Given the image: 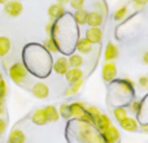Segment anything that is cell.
<instances>
[{"mask_svg": "<svg viewBox=\"0 0 148 143\" xmlns=\"http://www.w3.org/2000/svg\"><path fill=\"white\" fill-rule=\"evenodd\" d=\"M26 76H27V69L22 63H14L9 68V77L14 83H22L25 81Z\"/></svg>", "mask_w": 148, "mask_h": 143, "instance_id": "obj_1", "label": "cell"}, {"mask_svg": "<svg viewBox=\"0 0 148 143\" xmlns=\"http://www.w3.org/2000/svg\"><path fill=\"white\" fill-rule=\"evenodd\" d=\"M4 10L10 17H18L23 10V5L18 0H9L4 4Z\"/></svg>", "mask_w": 148, "mask_h": 143, "instance_id": "obj_2", "label": "cell"}, {"mask_svg": "<svg viewBox=\"0 0 148 143\" xmlns=\"http://www.w3.org/2000/svg\"><path fill=\"white\" fill-rule=\"evenodd\" d=\"M100 133H101V137L105 141V143H117L120 141V133L113 125L108 126L107 129H104Z\"/></svg>", "mask_w": 148, "mask_h": 143, "instance_id": "obj_3", "label": "cell"}, {"mask_svg": "<svg viewBox=\"0 0 148 143\" xmlns=\"http://www.w3.org/2000/svg\"><path fill=\"white\" fill-rule=\"evenodd\" d=\"M116 74H117V69H116V65L113 64L112 61H107L104 65H103L101 76H103V79H104V81H107V82L113 81Z\"/></svg>", "mask_w": 148, "mask_h": 143, "instance_id": "obj_4", "label": "cell"}, {"mask_svg": "<svg viewBox=\"0 0 148 143\" xmlns=\"http://www.w3.org/2000/svg\"><path fill=\"white\" fill-rule=\"evenodd\" d=\"M31 92H33V95L35 98H38V99H46L49 94V89L43 82H36L33 86V89H31Z\"/></svg>", "mask_w": 148, "mask_h": 143, "instance_id": "obj_5", "label": "cell"}, {"mask_svg": "<svg viewBox=\"0 0 148 143\" xmlns=\"http://www.w3.org/2000/svg\"><path fill=\"white\" fill-rule=\"evenodd\" d=\"M84 38L90 42L91 44L99 43L103 38V31L100 28H88L86 30V36Z\"/></svg>", "mask_w": 148, "mask_h": 143, "instance_id": "obj_6", "label": "cell"}, {"mask_svg": "<svg viewBox=\"0 0 148 143\" xmlns=\"http://www.w3.org/2000/svg\"><path fill=\"white\" fill-rule=\"evenodd\" d=\"M92 120H94V125H96L100 131H103L104 129H107L108 126L112 125V121L109 120V117H108L107 115H104V113H101V112H100L97 116H94Z\"/></svg>", "mask_w": 148, "mask_h": 143, "instance_id": "obj_7", "label": "cell"}, {"mask_svg": "<svg viewBox=\"0 0 148 143\" xmlns=\"http://www.w3.org/2000/svg\"><path fill=\"white\" fill-rule=\"evenodd\" d=\"M90 28H100L103 23V14L99 12H90L87 13V22Z\"/></svg>", "mask_w": 148, "mask_h": 143, "instance_id": "obj_8", "label": "cell"}, {"mask_svg": "<svg viewBox=\"0 0 148 143\" xmlns=\"http://www.w3.org/2000/svg\"><path fill=\"white\" fill-rule=\"evenodd\" d=\"M70 105V113H72V117H75V118H79L86 113V105H84L83 102H74L73 104H69Z\"/></svg>", "mask_w": 148, "mask_h": 143, "instance_id": "obj_9", "label": "cell"}, {"mask_svg": "<svg viewBox=\"0 0 148 143\" xmlns=\"http://www.w3.org/2000/svg\"><path fill=\"white\" fill-rule=\"evenodd\" d=\"M69 69V63H68V59L65 57H59V59L55 61L53 64V70L55 73L60 74V76H64L65 73Z\"/></svg>", "mask_w": 148, "mask_h": 143, "instance_id": "obj_10", "label": "cell"}, {"mask_svg": "<svg viewBox=\"0 0 148 143\" xmlns=\"http://www.w3.org/2000/svg\"><path fill=\"white\" fill-rule=\"evenodd\" d=\"M65 13V8L62 4H59V3H56V4H52L51 7H49L48 9V16L51 20H59L60 17H61L62 14Z\"/></svg>", "mask_w": 148, "mask_h": 143, "instance_id": "obj_11", "label": "cell"}, {"mask_svg": "<svg viewBox=\"0 0 148 143\" xmlns=\"http://www.w3.org/2000/svg\"><path fill=\"white\" fill-rule=\"evenodd\" d=\"M118 48L114 43H108L107 47H105V52H104V59L105 61H112V60H116L118 57Z\"/></svg>", "mask_w": 148, "mask_h": 143, "instance_id": "obj_12", "label": "cell"}, {"mask_svg": "<svg viewBox=\"0 0 148 143\" xmlns=\"http://www.w3.org/2000/svg\"><path fill=\"white\" fill-rule=\"evenodd\" d=\"M31 120L35 125H46L48 121H47V116H46V111L44 108H38L35 112L31 116Z\"/></svg>", "mask_w": 148, "mask_h": 143, "instance_id": "obj_13", "label": "cell"}, {"mask_svg": "<svg viewBox=\"0 0 148 143\" xmlns=\"http://www.w3.org/2000/svg\"><path fill=\"white\" fill-rule=\"evenodd\" d=\"M64 76L69 83H73V82H77V81H79V79H82L83 72L79 69V68H72V69H68V72Z\"/></svg>", "mask_w": 148, "mask_h": 143, "instance_id": "obj_14", "label": "cell"}, {"mask_svg": "<svg viewBox=\"0 0 148 143\" xmlns=\"http://www.w3.org/2000/svg\"><path fill=\"white\" fill-rule=\"evenodd\" d=\"M26 135L20 129H13L8 137V143H25Z\"/></svg>", "mask_w": 148, "mask_h": 143, "instance_id": "obj_15", "label": "cell"}, {"mask_svg": "<svg viewBox=\"0 0 148 143\" xmlns=\"http://www.w3.org/2000/svg\"><path fill=\"white\" fill-rule=\"evenodd\" d=\"M120 126L126 131H136L138 130V124L134 118L131 117H126L122 121H120Z\"/></svg>", "mask_w": 148, "mask_h": 143, "instance_id": "obj_16", "label": "cell"}, {"mask_svg": "<svg viewBox=\"0 0 148 143\" xmlns=\"http://www.w3.org/2000/svg\"><path fill=\"white\" fill-rule=\"evenodd\" d=\"M92 50V44L86 38H81L77 42V51L81 54H90Z\"/></svg>", "mask_w": 148, "mask_h": 143, "instance_id": "obj_17", "label": "cell"}, {"mask_svg": "<svg viewBox=\"0 0 148 143\" xmlns=\"http://www.w3.org/2000/svg\"><path fill=\"white\" fill-rule=\"evenodd\" d=\"M44 111H46L47 121H49V122H55V121H57L60 118L59 111H57L53 105H47V107H44Z\"/></svg>", "mask_w": 148, "mask_h": 143, "instance_id": "obj_18", "label": "cell"}, {"mask_svg": "<svg viewBox=\"0 0 148 143\" xmlns=\"http://www.w3.org/2000/svg\"><path fill=\"white\" fill-rule=\"evenodd\" d=\"M10 51V41L8 36H0V56H5Z\"/></svg>", "mask_w": 148, "mask_h": 143, "instance_id": "obj_19", "label": "cell"}, {"mask_svg": "<svg viewBox=\"0 0 148 143\" xmlns=\"http://www.w3.org/2000/svg\"><path fill=\"white\" fill-rule=\"evenodd\" d=\"M83 86V81L82 79H79V81L77 82H73V83H70V87H68L66 90H65V96H72V95H74L75 92L79 91V89Z\"/></svg>", "mask_w": 148, "mask_h": 143, "instance_id": "obj_20", "label": "cell"}, {"mask_svg": "<svg viewBox=\"0 0 148 143\" xmlns=\"http://www.w3.org/2000/svg\"><path fill=\"white\" fill-rule=\"evenodd\" d=\"M87 10L84 9H78L75 10V13H74V20H75V22L78 23V25H86L87 22Z\"/></svg>", "mask_w": 148, "mask_h": 143, "instance_id": "obj_21", "label": "cell"}, {"mask_svg": "<svg viewBox=\"0 0 148 143\" xmlns=\"http://www.w3.org/2000/svg\"><path fill=\"white\" fill-rule=\"evenodd\" d=\"M68 63H69L70 68H81L82 64H83V59H82L81 55L74 54L68 59Z\"/></svg>", "mask_w": 148, "mask_h": 143, "instance_id": "obj_22", "label": "cell"}, {"mask_svg": "<svg viewBox=\"0 0 148 143\" xmlns=\"http://www.w3.org/2000/svg\"><path fill=\"white\" fill-rule=\"evenodd\" d=\"M59 115H60V117L66 118V120L72 117V113H70V105L68 104V103H64V104L60 105V108H59Z\"/></svg>", "mask_w": 148, "mask_h": 143, "instance_id": "obj_23", "label": "cell"}, {"mask_svg": "<svg viewBox=\"0 0 148 143\" xmlns=\"http://www.w3.org/2000/svg\"><path fill=\"white\" fill-rule=\"evenodd\" d=\"M44 47H46L47 51L52 52V54H53V52H57V50H59V46H57V43L52 38H48L46 42H44Z\"/></svg>", "mask_w": 148, "mask_h": 143, "instance_id": "obj_24", "label": "cell"}, {"mask_svg": "<svg viewBox=\"0 0 148 143\" xmlns=\"http://www.w3.org/2000/svg\"><path fill=\"white\" fill-rule=\"evenodd\" d=\"M113 115H114V117H116V120L120 122V121H122L123 118H126L127 117V112H126V109L125 108H116L114 111H113Z\"/></svg>", "mask_w": 148, "mask_h": 143, "instance_id": "obj_25", "label": "cell"}, {"mask_svg": "<svg viewBox=\"0 0 148 143\" xmlns=\"http://www.w3.org/2000/svg\"><path fill=\"white\" fill-rule=\"evenodd\" d=\"M126 13H127V7H126V5L118 8V9L114 12V20H117V21L122 20V18L126 16Z\"/></svg>", "mask_w": 148, "mask_h": 143, "instance_id": "obj_26", "label": "cell"}, {"mask_svg": "<svg viewBox=\"0 0 148 143\" xmlns=\"http://www.w3.org/2000/svg\"><path fill=\"white\" fill-rule=\"evenodd\" d=\"M69 4L72 5L73 9L78 10V9H83V5H84V0H70Z\"/></svg>", "mask_w": 148, "mask_h": 143, "instance_id": "obj_27", "label": "cell"}, {"mask_svg": "<svg viewBox=\"0 0 148 143\" xmlns=\"http://www.w3.org/2000/svg\"><path fill=\"white\" fill-rule=\"evenodd\" d=\"M86 112L88 113L91 117H94V116H97V115H99L100 111L97 109L96 107H87V108H86Z\"/></svg>", "mask_w": 148, "mask_h": 143, "instance_id": "obj_28", "label": "cell"}, {"mask_svg": "<svg viewBox=\"0 0 148 143\" xmlns=\"http://www.w3.org/2000/svg\"><path fill=\"white\" fill-rule=\"evenodd\" d=\"M148 3V0H133V4L135 9H140L142 7H144Z\"/></svg>", "mask_w": 148, "mask_h": 143, "instance_id": "obj_29", "label": "cell"}, {"mask_svg": "<svg viewBox=\"0 0 148 143\" xmlns=\"http://www.w3.org/2000/svg\"><path fill=\"white\" fill-rule=\"evenodd\" d=\"M139 85L143 89H148V76H143L139 78Z\"/></svg>", "mask_w": 148, "mask_h": 143, "instance_id": "obj_30", "label": "cell"}, {"mask_svg": "<svg viewBox=\"0 0 148 143\" xmlns=\"http://www.w3.org/2000/svg\"><path fill=\"white\" fill-rule=\"evenodd\" d=\"M5 129H7V121H5L4 118L0 117V135H1V134H4Z\"/></svg>", "mask_w": 148, "mask_h": 143, "instance_id": "obj_31", "label": "cell"}, {"mask_svg": "<svg viewBox=\"0 0 148 143\" xmlns=\"http://www.w3.org/2000/svg\"><path fill=\"white\" fill-rule=\"evenodd\" d=\"M139 109H140V102H133V104H131V111H133L134 113H138Z\"/></svg>", "mask_w": 148, "mask_h": 143, "instance_id": "obj_32", "label": "cell"}, {"mask_svg": "<svg viewBox=\"0 0 148 143\" xmlns=\"http://www.w3.org/2000/svg\"><path fill=\"white\" fill-rule=\"evenodd\" d=\"M52 28H53V22H49L46 25V33H51L52 31Z\"/></svg>", "mask_w": 148, "mask_h": 143, "instance_id": "obj_33", "label": "cell"}, {"mask_svg": "<svg viewBox=\"0 0 148 143\" xmlns=\"http://www.w3.org/2000/svg\"><path fill=\"white\" fill-rule=\"evenodd\" d=\"M140 129L144 131V133H147V134H148V124H146V125H142V126H140Z\"/></svg>", "mask_w": 148, "mask_h": 143, "instance_id": "obj_34", "label": "cell"}, {"mask_svg": "<svg viewBox=\"0 0 148 143\" xmlns=\"http://www.w3.org/2000/svg\"><path fill=\"white\" fill-rule=\"evenodd\" d=\"M143 61H144V64H147L148 65V51L144 54V56H143Z\"/></svg>", "mask_w": 148, "mask_h": 143, "instance_id": "obj_35", "label": "cell"}, {"mask_svg": "<svg viewBox=\"0 0 148 143\" xmlns=\"http://www.w3.org/2000/svg\"><path fill=\"white\" fill-rule=\"evenodd\" d=\"M3 104H4V103L0 102V117H1V115L4 113V105H3Z\"/></svg>", "mask_w": 148, "mask_h": 143, "instance_id": "obj_36", "label": "cell"}, {"mask_svg": "<svg viewBox=\"0 0 148 143\" xmlns=\"http://www.w3.org/2000/svg\"><path fill=\"white\" fill-rule=\"evenodd\" d=\"M56 1L59 3V4H62V5H64V4H66V3H69L70 0H56Z\"/></svg>", "mask_w": 148, "mask_h": 143, "instance_id": "obj_37", "label": "cell"}, {"mask_svg": "<svg viewBox=\"0 0 148 143\" xmlns=\"http://www.w3.org/2000/svg\"><path fill=\"white\" fill-rule=\"evenodd\" d=\"M7 1H9V0H0V4H5Z\"/></svg>", "mask_w": 148, "mask_h": 143, "instance_id": "obj_38", "label": "cell"}, {"mask_svg": "<svg viewBox=\"0 0 148 143\" xmlns=\"http://www.w3.org/2000/svg\"><path fill=\"white\" fill-rule=\"evenodd\" d=\"M0 79H1V76H0Z\"/></svg>", "mask_w": 148, "mask_h": 143, "instance_id": "obj_39", "label": "cell"}, {"mask_svg": "<svg viewBox=\"0 0 148 143\" xmlns=\"http://www.w3.org/2000/svg\"><path fill=\"white\" fill-rule=\"evenodd\" d=\"M18 1H21V0H18Z\"/></svg>", "mask_w": 148, "mask_h": 143, "instance_id": "obj_40", "label": "cell"}]
</instances>
